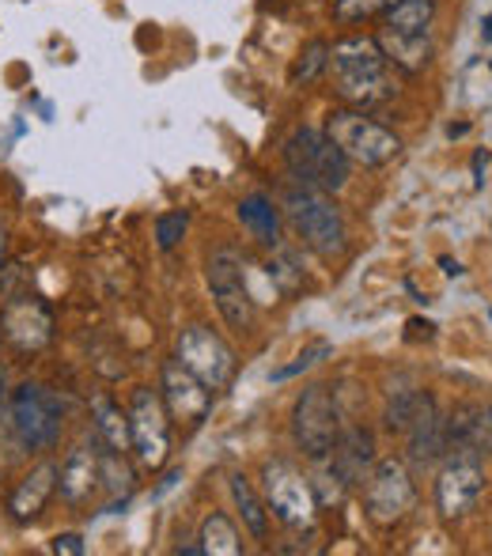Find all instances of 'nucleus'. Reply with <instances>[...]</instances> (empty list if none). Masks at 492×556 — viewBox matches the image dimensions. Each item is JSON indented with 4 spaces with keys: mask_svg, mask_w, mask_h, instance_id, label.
<instances>
[{
    "mask_svg": "<svg viewBox=\"0 0 492 556\" xmlns=\"http://www.w3.org/2000/svg\"><path fill=\"white\" fill-rule=\"evenodd\" d=\"M178 364L186 371H193L209 390H224L236 375V356L224 344V337H216L205 326H190L178 333Z\"/></svg>",
    "mask_w": 492,
    "mask_h": 556,
    "instance_id": "9d476101",
    "label": "nucleus"
},
{
    "mask_svg": "<svg viewBox=\"0 0 492 556\" xmlns=\"http://www.w3.org/2000/svg\"><path fill=\"white\" fill-rule=\"evenodd\" d=\"M125 417H129V443L137 451L140 466L160 469L171 454V420L167 409H163V397L148 387L133 390V402Z\"/></svg>",
    "mask_w": 492,
    "mask_h": 556,
    "instance_id": "423d86ee",
    "label": "nucleus"
},
{
    "mask_svg": "<svg viewBox=\"0 0 492 556\" xmlns=\"http://www.w3.org/2000/svg\"><path fill=\"white\" fill-rule=\"evenodd\" d=\"M326 137L349 155V163H361V167H387L402 152L398 132L379 125L364 111H356V106L330 111V117H326Z\"/></svg>",
    "mask_w": 492,
    "mask_h": 556,
    "instance_id": "20e7f679",
    "label": "nucleus"
},
{
    "mask_svg": "<svg viewBox=\"0 0 492 556\" xmlns=\"http://www.w3.org/2000/svg\"><path fill=\"white\" fill-rule=\"evenodd\" d=\"M239 220L250 235H254L262 247H280V216L277 208H273L269 198H262V193H250L243 198V205H239Z\"/></svg>",
    "mask_w": 492,
    "mask_h": 556,
    "instance_id": "4be33fe9",
    "label": "nucleus"
},
{
    "mask_svg": "<svg viewBox=\"0 0 492 556\" xmlns=\"http://www.w3.org/2000/svg\"><path fill=\"white\" fill-rule=\"evenodd\" d=\"M417 394L420 390H398V394H390L387 402V428L390 432H405L413 420V413H417Z\"/></svg>",
    "mask_w": 492,
    "mask_h": 556,
    "instance_id": "c85d7f7f",
    "label": "nucleus"
},
{
    "mask_svg": "<svg viewBox=\"0 0 492 556\" xmlns=\"http://www.w3.org/2000/svg\"><path fill=\"white\" fill-rule=\"evenodd\" d=\"M285 208L288 220L300 231L303 247H311L318 257L345 254V220H341V208L330 201V193L315 190V186H292Z\"/></svg>",
    "mask_w": 492,
    "mask_h": 556,
    "instance_id": "7ed1b4c3",
    "label": "nucleus"
},
{
    "mask_svg": "<svg viewBox=\"0 0 492 556\" xmlns=\"http://www.w3.org/2000/svg\"><path fill=\"white\" fill-rule=\"evenodd\" d=\"M375 466V435L368 428H345L338 432V443L330 451V469L345 481V489L368 481Z\"/></svg>",
    "mask_w": 492,
    "mask_h": 556,
    "instance_id": "2eb2a0df",
    "label": "nucleus"
},
{
    "mask_svg": "<svg viewBox=\"0 0 492 556\" xmlns=\"http://www.w3.org/2000/svg\"><path fill=\"white\" fill-rule=\"evenodd\" d=\"M436 0H394L382 12V30L390 35H432Z\"/></svg>",
    "mask_w": 492,
    "mask_h": 556,
    "instance_id": "412c9836",
    "label": "nucleus"
},
{
    "mask_svg": "<svg viewBox=\"0 0 492 556\" xmlns=\"http://www.w3.org/2000/svg\"><path fill=\"white\" fill-rule=\"evenodd\" d=\"M209 288H213V300L220 307L224 323L231 330L247 333L254 330V300L247 292V280H243V265L231 250H216L209 257Z\"/></svg>",
    "mask_w": 492,
    "mask_h": 556,
    "instance_id": "9b49d317",
    "label": "nucleus"
},
{
    "mask_svg": "<svg viewBox=\"0 0 492 556\" xmlns=\"http://www.w3.org/2000/svg\"><path fill=\"white\" fill-rule=\"evenodd\" d=\"M285 163H288V170H292L295 182L315 186V190H323V193H341L349 186V175H353L349 155L341 152L326 132L307 129V125L288 132Z\"/></svg>",
    "mask_w": 492,
    "mask_h": 556,
    "instance_id": "f03ea898",
    "label": "nucleus"
},
{
    "mask_svg": "<svg viewBox=\"0 0 492 556\" xmlns=\"http://www.w3.org/2000/svg\"><path fill=\"white\" fill-rule=\"evenodd\" d=\"M0 326H4L8 341L20 344V349H46V344H50V337H53L50 311H46L38 300H30V295L8 303Z\"/></svg>",
    "mask_w": 492,
    "mask_h": 556,
    "instance_id": "dca6fc26",
    "label": "nucleus"
},
{
    "mask_svg": "<svg viewBox=\"0 0 492 556\" xmlns=\"http://www.w3.org/2000/svg\"><path fill=\"white\" fill-rule=\"evenodd\" d=\"M12 428L30 451L53 446L61 435V402L38 382H23L12 390Z\"/></svg>",
    "mask_w": 492,
    "mask_h": 556,
    "instance_id": "0eeeda50",
    "label": "nucleus"
},
{
    "mask_svg": "<svg viewBox=\"0 0 492 556\" xmlns=\"http://www.w3.org/2000/svg\"><path fill=\"white\" fill-rule=\"evenodd\" d=\"M99 481H106V489H111L114 500H129L133 492V469L129 462L122 458L118 451H103L99 454Z\"/></svg>",
    "mask_w": 492,
    "mask_h": 556,
    "instance_id": "bb28decb",
    "label": "nucleus"
},
{
    "mask_svg": "<svg viewBox=\"0 0 492 556\" xmlns=\"http://www.w3.org/2000/svg\"><path fill=\"white\" fill-rule=\"evenodd\" d=\"M311 492H315V504L318 507L341 504V496H345V481H341L333 469H318V473L311 477Z\"/></svg>",
    "mask_w": 492,
    "mask_h": 556,
    "instance_id": "7c9ffc66",
    "label": "nucleus"
},
{
    "mask_svg": "<svg viewBox=\"0 0 492 556\" xmlns=\"http://www.w3.org/2000/svg\"><path fill=\"white\" fill-rule=\"evenodd\" d=\"M53 489H58V466H53V462H42V466H35L27 477H23L20 489H15L12 500H8V507H12V515L20 522L38 519L46 500L53 496Z\"/></svg>",
    "mask_w": 492,
    "mask_h": 556,
    "instance_id": "6ab92c4d",
    "label": "nucleus"
},
{
    "mask_svg": "<svg viewBox=\"0 0 492 556\" xmlns=\"http://www.w3.org/2000/svg\"><path fill=\"white\" fill-rule=\"evenodd\" d=\"M186 227H190V216L186 213H167L155 220V242H160V250H175L178 242H182Z\"/></svg>",
    "mask_w": 492,
    "mask_h": 556,
    "instance_id": "473e14b6",
    "label": "nucleus"
},
{
    "mask_svg": "<svg viewBox=\"0 0 492 556\" xmlns=\"http://www.w3.org/2000/svg\"><path fill=\"white\" fill-rule=\"evenodd\" d=\"M53 553L80 556L84 553V538L80 534H61V538H53Z\"/></svg>",
    "mask_w": 492,
    "mask_h": 556,
    "instance_id": "72a5a7b5",
    "label": "nucleus"
},
{
    "mask_svg": "<svg viewBox=\"0 0 492 556\" xmlns=\"http://www.w3.org/2000/svg\"><path fill=\"white\" fill-rule=\"evenodd\" d=\"M485 492V469H481V454L474 451H455L451 462L440 469L436 481V504H440L443 519H463L478 496Z\"/></svg>",
    "mask_w": 492,
    "mask_h": 556,
    "instance_id": "f8f14e48",
    "label": "nucleus"
},
{
    "mask_svg": "<svg viewBox=\"0 0 492 556\" xmlns=\"http://www.w3.org/2000/svg\"><path fill=\"white\" fill-rule=\"evenodd\" d=\"M58 484H61V496H65L68 504L91 500V492L99 489V454L91 451V446H73L65 466L58 469Z\"/></svg>",
    "mask_w": 492,
    "mask_h": 556,
    "instance_id": "a211bd4d",
    "label": "nucleus"
},
{
    "mask_svg": "<svg viewBox=\"0 0 492 556\" xmlns=\"http://www.w3.org/2000/svg\"><path fill=\"white\" fill-rule=\"evenodd\" d=\"M326 68H330V42H326V38H311V42L300 50V58H295L288 80H292L295 88H300V84H315Z\"/></svg>",
    "mask_w": 492,
    "mask_h": 556,
    "instance_id": "a878e982",
    "label": "nucleus"
},
{
    "mask_svg": "<svg viewBox=\"0 0 492 556\" xmlns=\"http://www.w3.org/2000/svg\"><path fill=\"white\" fill-rule=\"evenodd\" d=\"M485 167H489V152L478 148V152H474V186H485Z\"/></svg>",
    "mask_w": 492,
    "mask_h": 556,
    "instance_id": "f704fd0d",
    "label": "nucleus"
},
{
    "mask_svg": "<svg viewBox=\"0 0 492 556\" xmlns=\"http://www.w3.org/2000/svg\"><path fill=\"white\" fill-rule=\"evenodd\" d=\"M394 0H333V20L341 23H361L371 15H382Z\"/></svg>",
    "mask_w": 492,
    "mask_h": 556,
    "instance_id": "c756f323",
    "label": "nucleus"
},
{
    "mask_svg": "<svg viewBox=\"0 0 492 556\" xmlns=\"http://www.w3.org/2000/svg\"><path fill=\"white\" fill-rule=\"evenodd\" d=\"M481 38H485V42H492V15H485V20H481Z\"/></svg>",
    "mask_w": 492,
    "mask_h": 556,
    "instance_id": "4c0bfd02",
    "label": "nucleus"
},
{
    "mask_svg": "<svg viewBox=\"0 0 492 556\" xmlns=\"http://www.w3.org/2000/svg\"><path fill=\"white\" fill-rule=\"evenodd\" d=\"M379 46H382V58L409 76L425 73L436 53L432 35H390V30H379Z\"/></svg>",
    "mask_w": 492,
    "mask_h": 556,
    "instance_id": "aec40b11",
    "label": "nucleus"
},
{
    "mask_svg": "<svg viewBox=\"0 0 492 556\" xmlns=\"http://www.w3.org/2000/svg\"><path fill=\"white\" fill-rule=\"evenodd\" d=\"M231 496H236V507H239V515H243V527L250 530V534L254 538L269 534V511H265V504L257 500L254 484H250L243 473L231 477Z\"/></svg>",
    "mask_w": 492,
    "mask_h": 556,
    "instance_id": "393cba45",
    "label": "nucleus"
},
{
    "mask_svg": "<svg viewBox=\"0 0 492 556\" xmlns=\"http://www.w3.org/2000/svg\"><path fill=\"white\" fill-rule=\"evenodd\" d=\"M163 402H167L171 417L198 428L209 417V409H213V390L193 371H186L178 359H167L163 364Z\"/></svg>",
    "mask_w": 492,
    "mask_h": 556,
    "instance_id": "ddd939ff",
    "label": "nucleus"
},
{
    "mask_svg": "<svg viewBox=\"0 0 492 556\" xmlns=\"http://www.w3.org/2000/svg\"><path fill=\"white\" fill-rule=\"evenodd\" d=\"M269 277L280 285V292H295V288L303 285V269L295 265V257L288 254V250H280V254L269 262Z\"/></svg>",
    "mask_w": 492,
    "mask_h": 556,
    "instance_id": "2f4dec72",
    "label": "nucleus"
},
{
    "mask_svg": "<svg viewBox=\"0 0 492 556\" xmlns=\"http://www.w3.org/2000/svg\"><path fill=\"white\" fill-rule=\"evenodd\" d=\"M405 435H409V458L417 466H432L447 454V420L440 417L436 397L425 394V390L417 394V413H413Z\"/></svg>",
    "mask_w": 492,
    "mask_h": 556,
    "instance_id": "4468645a",
    "label": "nucleus"
},
{
    "mask_svg": "<svg viewBox=\"0 0 492 556\" xmlns=\"http://www.w3.org/2000/svg\"><path fill=\"white\" fill-rule=\"evenodd\" d=\"M447 451H492V402H466L447 417Z\"/></svg>",
    "mask_w": 492,
    "mask_h": 556,
    "instance_id": "f3484780",
    "label": "nucleus"
},
{
    "mask_svg": "<svg viewBox=\"0 0 492 556\" xmlns=\"http://www.w3.org/2000/svg\"><path fill=\"white\" fill-rule=\"evenodd\" d=\"M417 489H413V477L402 462L387 458L368 473V489H364V504H368V519L379 527H394L409 515Z\"/></svg>",
    "mask_w": 492,
    "mask_h": 556,
    "instance_id": "1a4fd4ad",
    "label": "nucleus"
},
{
    "mask_svg": "<svg viewBox=\"0 0 492 556\" xmlns=\"http://www.w3.org/2000/svg\"><path fill=\"white\" fill-rule=\"evenodd\" d=\"M262 489H265V504L273 507L280 522L288 527H311L315 522V492L311 481L288 462H265L262 469Z\"/></svg>",
    "mask_w": 492,
    "mask_h": 556,
    "instance_id": "6e6552de",
    "label": "nucleus"
},
{
    "mask_svg": "<svg viewBox=\"0 0 492 556\" xmlns=\"http://www.w3.org/2000/svg\"><path fill=\"white\" fill-rule=\"evenodd\" d=\"M201 549L213 553V556H239L243 553V542H239V530L228 515L213 511L205 522H201Z\"/></svg>",
    "mask_w": 492,
    "mask_h": 556,
    "instance_id": "5701e85b",
    "label": "nucleus"
},
{
    "mask_svg": "<svg viewBox=\"0 0 492 556\" xmlns=\"http://www.w3.org/2000/svg\"><path fill=\"white\" fill-rule=\"evenodd\" d=\"M390 61L382 58L379 38L371 35H349L330 46V68H333V88L345 103L356 111H368L387 99H394V80L387 76Z\"/></svg>",
    "mask_w": 492,
    "mask_h": 556,
    "instance_id": "f257e3e1",
    "label": "nucleus"
},
{
    "mask_svg": "<svg viewBox=\"0 0 492 556\" xmlns=\"http://www.w3.org/2000/svg\"><path fill=\"white\" fill-rule=\"evenodd\" d=\"M91 413H96V432L103 435V443L111 446V451H125V446H129V417L103 394L91 402Z\"/></svg>",
    "mask_w": 492,
    "mask_h": 556,
    "instance_id": "b1692460",
    "label": "nucleus"
},
{
    "mask_svg": "<svg viewBox=\"0 0 492 556\" xmlns=\"http://www.w3.org/2000/svg\"><path fill=\"white\" fill-rule=\"evenodd\" d=\"M4 257H8V227L0 224V265H4Z\"/></svg>",
    "mask_w": 492,
    "mask_h": 556,
    "instance_id": "e433bc0d",
    "label": "nucleus"
},
{
    "mask_svg": "<svg viewBox=\"0 0 492 556\" xmlns=\"http://www.w3.org/2000/svg\"><path fill=\"white\" fill-rule=\"evenodd\" d=\"M330 356V341H311L307 349L300 352V356L292 359V364H285V367H277V371L269 375L273 382H285V379H295L300 371H311L315 364H323V359Z\"/></svg>",
    "mask_w": 492,
    "mask_h": 556,
    "instance_id": "cd10ccee",
    "label": "nucleus"
},
{
    "mask_svg": "<svg viewBox=\"0 0 492 556\" xmlns=\"http://www.w3.org/2000/svg\"><path fill=\"white\" fill-rule=\"evenodd\" d=\"M440 265H443V273H447V277H463V265L451 262V257H440Z\"/></svg>",
    "mask_w": 492,
    "mask_h": 556,
    "instance_id": "c9c22d12",
    "label": "nucleus"
},
{
    "mask_svg": "<svg viewBox=\"0 0 492 556\" xmlns=\"http://www.w3.org/2000/svg\"><path fill=\"white\" fill-rule=\"evenodd\" d=\"M338 432H341V420L330 387H307L295 397V409H292V435L300 443V451L315 462L330 458Z\"/></svg>",
    "mask_w": 492,
    "mask_h": 556,
    "instance_id": "39448f33",
    "label": "nucleus"
}]
</instances>
